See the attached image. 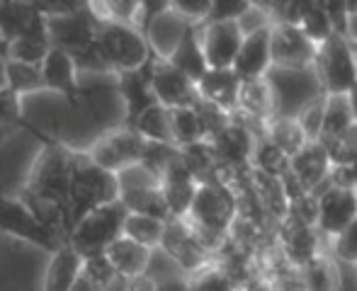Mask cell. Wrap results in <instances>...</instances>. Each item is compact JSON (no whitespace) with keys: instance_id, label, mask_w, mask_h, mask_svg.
<instances>
[{"instance_id":"obj_1","label":"cell","mask_w":357,"mask_h":291,"mask_svg":"<svg viewBox=\"0 0 357 291\" xmlns=\"http://www.w3.org/2000/svg\"><path fill=\"white\" fill-rule=\"evenodd\" d=\"M73 153L63 143H49L39 150L29 168L20 199L42 219L44 226L61 235H68V187H71Z\"/></svg>"},{"instance_id":"obj_2","label":"cell","mask_w":357,"mask_h":291,"mask_svg":"<svg viewBox=\"0 0 357 291\" xmlns=\"http://www.w3.org/2000/svg\"><path fill=\"white\" fill-rule=\"evenodd\" d=\"M192 230L197 233L199 243L214 258L216 250L224 245L226 233L236 221V194L221 180H207L197 184L192 207L185 217Z\"/></svg>"},{"instance_id":"obj_3","label":"cell","mask_w":357,"mask_h":291,"mask_svg":"<svg viewBox=\"0 0 357 291\" xmlns=\"http://www.w3.org/2000/svg\"><path fill=\"white\" fill-rule=\"evenodd\" d=\"M119 184L117 175L98 168L88 153H73V170H71V187H68V230L75 221L102 204L117 202Z\"/></svg>"},{"instance_id":"obj_4","label":"cell","mask_w":357,"mask_h":291,"mask_svg":"<svg viewBox=\"0 0 357 291\" xmlns=\"http://www.w3.org/2000/svg\"><path fill=\"white\" fill-rule=\"evenodd\" d=\"M98 52L112 75L132 73L144 68L153 58L144 32L134 24L100 22L98 27Z\"/></svg>"},{"instance_id":"obj_5","label":"cell","mask_w":357,"mask_h":291,"mask_svg":"<svg viewBox=\"0 0 357 291\" xmlns=\"http://www.w3.org/2000/svg\"><path fill=\"white\" fill-rule=\"evenodd\" d=\"M124 219H127V209L122 207L119 199L102 204V207L85 214L80 221H75L73 228L66 235V243L83 260L102 258L105 250L122 235Z\"/></svg>"},{"instance_id":"obj_6","label":"cell","mask_w":357,"mask_h":291,"mask_svg":"<svg viewBox=\"0 0 357 291\" xmlns=\"http://www.w3.org/2000/svg\"><path fill=\"white\" fill-rule=\"evenodd\" d=\"M314 75L324 95H348L357 83V61L343 34H331L316 49Z\"/></svg>"},{"instance_id":"obj_7","label":"cell","mask_w":357,"mask_h":291,"mask_svg":"<svg viewBox=\"0 0 357 291\" xmlns=\"http://www.w3.org/2000/svg\"><path fill=\"white\" fill-rule=\"evenodd\" d=\"M98 27L100 22L93 17L88 3H75L66 13L47 17V32L52 49L66 52L73 61L95 49Z\"/></svg>"},{"instance_id":"obj_8","label":"cell","mask_w":357,"mask_h":291,"mask_svg":"<svg viewBox=\"0 0 357 291\" xmlns=\"http://www.w3.org/2000/svg\"><path fill=\"white\" fill-rule=\"evenodd\" d=\"M0 233H10L15 238L32 243L42 250H54L63 243L61 235L54 233L49 226L42 223V219L20 199V194H3L0 197Z\"/></svg>"},{"instance_id":"obj_9","label":"cell","mask_w":357,"mask_h":291,"mask_svg":"<svg viewBox=\"0 0 357 291\" xmlns=\"http://www.w3.org/2000/svg\"><path fill=\"white\" fill-rule=\"evenodd\" d=\"M146 141L134 132L132 127L122 124L109 132H105L88 150V158L93 160L98 168L107 170L112 175H119L122 170L134 168L142 163Z\"/></svg>"},{"instance_id":"obj_10","label":"cell","mask_w":357,"mask_h":291,"mask_svg":"<svg viewBox=\"0 0 357 291\" xmlns=\"http://www.w3.org/2000/svg\"><path fill=\"white\" fill-rule=\"evenodd\" d=\"M316 49L319 47L311 44L296 24H270V58H273V68H280V71H311L316 61Z\"/></svg>"},{"instance_id":"obj_11","label":"cell","mask_w":357,"mask_h":291,"mask_svg":"<svg viewBox=\"0 0 357 291\" xmlns=\"http://www.w3.org/2000/svg\"><path fill=\"white\" fill-rule=\"evenodd\" d=\"M160 250L178 265L180 272L188 274L197 272L199 267H204L207 262H212L209 250L199 243L197 233L192 230V226L185 219H168L163 228V238H160Z\"/></svg>"},{"instance_id":"obj_12","label":"cell","mask_w":357,"mask_h":291,"mask_svg":"<svg viewBox=\"0 0 357 291\" xmlns=\"http://www.w3.org/2000/svg\"><path fill=\"white\" fill-rule=\"evenodd\" d=\"M263 136V132L250 124H245L241 117L231 114L229 124L216 134L214 139H209L219 168L224 170H243L250 168V155H253L255 139Z\"/></svg>"},{"instance_id":"obj_13","label":"cell","mask_w":357,"mask_h":291,"mask_svg":"<svg viewBox=\"0 0 357 291\" xmlns=\"http://www.w3.org/2000/svg\"><path fill=\"white\" fill-rule=\"evenodd\" d=\"M243 29L238 22H204L197 27L199 49L207 68L224 71L231 68L236 61L241 44H243Z\"/></svg>"},{"instance_id":"obj_14","label":"cell","mask_w":357,"mask_h":291,"mask_svg":"<svg viewBox=\"0 0 357 291\" xmlns=\"http://www.w3.org/2000/svg\"><path fill=\"white\" fill-rule=\"evenodd\" d=\"M319 199V217H316V230L324 240H333L357 219V189L328 187Z\"/></svg>"},{"instance_id":"obj_15","label":"cell","mask_w":357,"mask_h":291,"mask_svg":"<svg viewBox=\"0 0 357 291\" xmlns=\"http://www.w3.org/2000/svg\"><path fill=\"white\" fill-rule=\"evenodd\" d=\"M151 93L155 102L165 109L192 107L197 102V88L192 80L160 58L151 61Z\"/></svg>"},{"instance_id":"obj_16","label":"cell","mask_w":357,"mask_h":291,"mask_svg":"<svg viewBox=\"0 0 357 291\" xmlns=\"http://www.w3.org/2000/svg\"><path fill=\"white\" fill-rule=\"evenodd\" d=\"M326 240L319 235L316 228L309 226L294 223V221L284 219L282 223L275 226V248L282 255L289 265H294L296 269L304 267L309 260H314L316 255L326 253Z\"/></svg>"},{"instance_id":"obj_17","label":"cell","mask_w":357,"mask_h":291,"mask_svg":"<svg viewBox=\"0 0 357 291\" xmlns=\"http://www.w3.org/2000/svg\"><path fill=\"white\" fill-rule=\"evenodd\" d=\"M231 71L236 73V78L241 83L268 78V73L273 71V58H270V24L245 34Z\"/></svg>"},{"instance_id":"obj_18","label":"cell","mask_w":357,"mask_h":291,"mask_svg":"<svg viewBox=\"0 0 357 291\" xmlns=\"http://www.w3.org/2000/svg\"><path fill=\"white\" fill-rule=\"evenodd\" d=\"M234 114L243 119L245 124H250V127L265 132V124L278 117V104H275V93L270 80L260 78L241 83L238 107H236Z\"/></svg>"},{"instance_id":"obj_19","label":"cell","mask_w":357,"mask_h":291,"mask_svg":"<svg viewBox=\"0 0 357 291\" xmlns=\"http://www.w3.org/2000/svg\"><path fill=\"white\" fill-rule=\"evenodd\" d=\"M47 34V17L37 3H0V42Z\"/></svg>"},{"instance_id":"obj_20","label":"cell","mask_w":357,"mask_h":291,"mask_svg":"<svg viewBox=\"0 0 357 291\" xmlns=\"http://www.w3.org/2000/svg\"><path fill=\"white\" fill-rule=\"evenodd\" d=\"M197 180L190 175V170L185 168L183 158H178L158 180L160 194L165 199L170 219H185L192 207L195 192H197Z\"/></svg>"},{"instance_id":"obj_21","label":"cell","mask_w":357,"mask_h":291,"mask_svg":"<svg viewBox=\"0 0 357 291\" xmlns=\"http://www.w3.org/2000/svg\"><path fill=\"white\" fill-rule=\"evenodd\" d=\"M195 88H197V100L221 109L224 114H234L238 107L241 80L231 68H224V71L207 68L202 78L195 83Z\"/></svg>"},{"instance_id":"obj_22","label":"cell","mask_w":357,"mask_h":291,"mask_svg":"<svg viewBox=\"0 0 357 291\" xmlns=\"http://www.w3.org/2000/svg\"><path fill=\"white\" fill-rule=\"evenodd\" d=\"M289 173L304 184L306 192H316L328 180L331 158L319 141H309L296 155L289 158Z\"/></svg>"},{"instance_id":"obj_23","label":"cell","mask_w":357,"mask_h":291,"mask_svg":"<svg viewBox=\"0 0 357 291\" xmlns=\"http://www.w3.org/2000/svg\"><path fill=\"white\" fill-rule=\"evenodd\" d=\"M151 61H153V58H151ZM151 61L146 63L144 68H139V71L114 75V80H117V93L124 102V117H127L124 124L134 122L146 107L155 104L153 93H151Z\"/></svg>"},{"instance_id":"obj_24","label":"cell","mask_w":357,"mask_h":291,"mask_svg":"<svg viewBox=\"0 0 357 291\" xmlns=\"http://www.w3.org/2000/svg\"><path fill=\"white\" fill-rule=\"evenodd\" d=\"M248 187H250V192H253L255 202H258L260 212L265 214V219L275 226L282 223L287 217V207H289L282 180L270 178V175H263V173H258V170L248 168Z\"/></svg>"},{"instance_id":"obj_25","label":"cell","mask_w":357,"mask_h":291,"mask_svg":"<svg viewBox=\"0 0 357 291\" xmlns=\"http://www.w3.org/2000/svg\"><path fill=\"white\" fill-rule=\"evenodd\" d=\"M105 260H107V265L119 277L134 279V277H142V274H149L153 250H149V248H144V245L119 235V238L105 250Z\"/></svg>"},{"instance_id":"obj_26","label":"cell","mask_w":357,"mask_h":291,"mask_svg":"<svg viewBox=\"0 0 357 291\" xmlns=\"http://www.w3.org/2000/svg\"><path fill=\"white\" fill-rule=\"evenodd\" d=\"M83 262L85 260L63 240L49 258L44 272V291H73L75 282L83 274Z\"/></svg>"},{"instance_id":"obj_27","label":"cell","mask_w":357,"mask_h":291,"mask_svg":"<svg viewBox=\"0 0 357 291\" xmlns=\"http://www.w3.org/2000/svg\"><path fill=\"white\" fill-rule=\"evenodd\" d=\"M42 71V80H44V90H54L59 95H66V97H75L80 88V75L78 68H75L73 58L68 56L66 52H59V49H52L47 54V58L39 66Z\"/></svg>"},{"instance_id":"obj_28","label":"cell","mask_w":357,"mask_h":291,"mask_svg":"<svg viewBox=\"0 0 357 291\" xmlns=\"http://www.w3.org/2000/svg\"><path fill=\"white\" fill-rule=\"evenodd\" d=\"M119 202L127 209L129 214H142V217H153L158 221H168V207H165V199L160 194L158 182L155 184H144V187L124 189L119 192Z\"/></svg>"},{"instance_id":"obj_29","label":"cell","mask_w":357,"mask_h":291,"mask_svg":"<svg viewBox=\"0 0 357 291\" xmlns=\"http://www.w3.org/2000/svg\"><path fill=\"white\" fill-rule=\"evenodd\" d=\"M304 291H340V269L338 262L328 253L316 255L314 260L299 269Z\"/></svg>"},{"instance_id":"obj_30","label":"cell","mask_w":357,"mask_h":291,"mask_svg":"<svg viewBox=\"0 0 357 291\" xmlns=\"http://www.w3.org/2000/svg\"><path fill=\"white\" fill-rule=\"evenodd\" d=\"M350 129H355V119L350 112L348 97L345 95H326L319 141H333V139L345 136Z\"/></svg>"},{"instance_id":"obj_31","label":"cell","mask_w":357,"mask_h":291,"mask_svg":"<svg viewBox=\"0 0 357 291\" xmlns=\"http://www.w3.org/2000/svg\"><path fill=\"white\" fill-rule=\"evenodd\" d=\"M127 127H132L146 143H173V134H170V109L160 107L158 102L146 107L134 122H129Z\"/></svg>"},{"instance_id":"obj_32","label":"cell","mask_w":357,"mask_h":291,"mask_svg":"<svg viewBox=\"0 0 357 291\" xmlns=\"http://www.w3.org/2000/svg\"><path fill=\"white\" fill-rule=\"evenodd\" d=\"M170 66H175L180 73L188 75L192 83H197L199 78L207 71V63H204L202 49H199V39H197V27H190L185 32L183 42L178 44V49L173 52V56L168 58Z\"/></svg>"},{"instance_id":"obj_33","label":"cell","mask_w":357,"mask_h":291,"mask_svg":"<svg viewBox=\"0 0 357 291\" xmlns=\"http://www.w3.org/2000/svg\"><path fill=\"white\" fill-rule=\"evenodd\" d=\"M294 24L304 32V37L311 44H324L326 39L333 32V24H331L328 15L324 10V3H296L294 13Z\"/></svg>"},{"instance_id":"obj_34","label":"cell","mask_w":357,"mask_h":291,"mask_svg":"<svg viewBox=\"0 0 357 291\" xmlns=\"http://www.w3.org/2000/svg\"><path fill=\"white\" fill-rule=\"evenodd\" d=\"M263 136L268 139L273 146H278L287 158L296 155L306 143H309V139L304 136V132L299 129V124H296L294 117H275V119H270V122L265 124Z\"/></svg>"},{"instance_id":"obj_35","label":"cell","mask_w":357,"mask_h":291,"mask_svg":"<svg viewBox=\"0 0 357 291\" xmlns=\"http://www.w3.org/2000/svg\"><path fill=\"white\" fill-rule=\"evenodd\" d=\"M170 134H173V143L178 146V148L207 141L202 119H199L195 104L192 107H183V109H170Z\"/></svg>"},{"instance_id":"obj_36","label":"cell","mask_w":357,"mask_h":291,"mask_svg":"<svg viewBox=\"0 0 357 291\" xmlns=\"http://www.w3.org/2000/svg\"><path fill=\"white\" fill-rule=\"evenodd\" d=\"M5 90L17 95L20 100L27 97V95L42 93L44 80L39 66H29V63H17L5 58Z\"/></svg>"},{"instance_id":"obj_37","label":"cell","mask_w":357,"mask_h":291,"mask_svg":"<svg viewBox=\"0 0 357 291\" xmlns=\"http://www.w3.org/2000/svg\"><path fill=\"white\" fill-rule=\"evenodd\" d=\"M49 52H52V44H49V32H47V34H34V37L15 39V42L5 44L3 56L8 58V61L42 66V61L47 58Z\"/></svg>"},{"instance_id":"obj_38","label":"cell","mask_w":357,"mask_h":291,"mask_svg":"<svg viewBox=\"0 0 357 291\" xmlns=\"http://www.w3.org/2000/svg\"><path fill=\"white\" fill-rule=\"evenodd\" d=\"M163 228H165V221L127 212V219H124V226H122V235L134 240V243L144 245V248L155 250L160 245V238H163Z\"/></svg>"},{"instance_id":"obj_39","label":"cell","mask_w":357,"mask_h":291,"mask_svg":"<svg viewBox=\"0 0 357 291\" xmlns=\"http://www.w3.org/2000/svg\"><path fill=\"white\" fill-rule=\"evenodd\" d=\"M250 168L263 175H270V178H282L289 170V158L265 136H258L253 146V155H250Z\"/></svg>"},{"instance_id":"obj_40","label":"cell","mask_w":357,"mask_h":291,"mask_svg":"<svg viewBox=\"0 0 357 291\" xmlns=\"http://www.w3.org/2000/svg\"><path fill=\"white\" fill-rule=\"evenodd\" d=\"M185 282H188V291H238V287L214 260L199 267L197 272L188 274Z\"/></svg>"},{"instance_id":"obj_41","label":"cell","mask_w":357,"mask_h":291,"mask_svg":"<svg viewBox=\"0 0 357 291\" xmlns=\"http://www.w3.org/2000/svg\"><path fill=\"white\" fill-rule=\"evenodd\" d=\"M324 104H326V95H316L314 100H309V102L294 114L296 124H299V129L304 132V136L309 139V141H319L321 119H324Z\"/></svg>"},{"instance_id":"obj_42","label":"cell","mask_w":357,"mask_h":291,"mask_svg":"<svg viewBox=\"0 0 357 291\" xmlns=\"http://www.w3.org/2000/svg\"><path fill=\"white\" fill-rule=\"evenodd\" d=\"M328 255L335 262H345V265H350V267H355L357 265V219L343 230V233L331 240Z\"/></svg>"},{"instance_id":"obj_43","label":"cell","mask_w":357,"mask_h":291,"mask_svg":"<svg viewBox=\"0 0 357 291\" xmlns=\"http://www.w3.org/2000/svg\"><path fill=\"white\" fill-rule=\"evenodd\" d=\"M22 119V100L10 90H0V136H8Z\"/></svg>"},{"instance_id":"obj_44","label":"cell","mask_w":357,"mask_h":291,"mask_svg":"<svg viewBox=\"0 0 357 291\" xmlns=\"http://www.w3.org/2000/svg\"><path fill=\"white\" fill-rule=\"evenodd\" d=\"M316 217H319V199H316L314 194H304V197L289 202L284 219L294 221V223H301V226H309V228H316Z\"/></svg>"},{"instance_id":"obj_45","label":"cell","mask_w":357,"mask_h":291,"mask_svg":"<svg viewBox=\"0 0 357 291\" xmlns=\"http://www.w3.org/2000/svg\"><path fill=\"white\" fill-rule=\"evenodd\" d=\"M209 8H212V3H209V0H185V3H170V10H173V13L178 15L183 22L192 24V27H199V24L207 22Z\"/></svg>"},{"instance_id":"obj_46","label":"cell","mask_w":357,"mask_h":291,"mask_svg":"<svg viewBox=\"0 0 357 291\" xmlns=\"http://www.w3.org/2000/svg\"><path fill=\"white\" fill-rule=\"evenodd\" d=\"M250 3H241V0H216L209 8V17L207 22H238L245 15Z\"/></svg>"},{"instance_id":"obj_47","label":"cell","mask_w":357,"mask_h":291,"mask_svg":"<svg viewBox=\"0 0 357 291\" xmlns=\"http://www.w3.org/2000/svg\"><path fill=\"white\" fill-rule=\"evenodd\" d=\"M127 291H155V279L151 274H142L127 282Z\"/></svg>"},{"instance_id":"obj_48","label":"cell","mask_w":357,"mask_h":291,"mask_svg":"<svg viewBox=\"0 0 357 291\" xmlns=\"http://www.w3.org/2000/svg\"><path fill=\"white\" fill-rule=\"evenodd\" d=\"M73 291H100L98 287H95L93 282H90L88 277H85V274H80V279L78 282H75V287H73Z\"/></svg>"},{"instance_id":"obj_49","label":"cell","mask_w":357,"mask_h":291,"mask_svg":"<svg viewBox=\"0 0 357 291\" xmlns=\"http://www.w3.org/2000/svg\"><path fill=\"white\" fill-rule=\"evenodd\" d=\"M345 97H348V104H350V112H353V119H355V127H357V83H355V88L350 90L348 95H345Z\"/></svg>"},{"instance_id":"obj_50","label":"cell","mask_w":357,"mask_h":291,"mask_svg":"<svg viewBox=\"0 0 357 291\" xmlns=\"http://www.w3.org/2000/svg\"><path fill=\"white\" fill-rule=\"evenodd\" d=\"M5 88V56L0 54V90Z\"/></svg>"},{"instance_id":"obj_51","label":"cell","mask_w":357,"mask_h":291,"mask_svg":"<svg viewBox=\"0 0 357 291\" xmlns=\"http://www.w3.org/2000/svg\"><path fill=\"white\" fill-rule=\"evenodd\" d=\"M348 42H350V52H353V56H355V61H357V34H350Z\"/></svg>"},{"instance_id":"obj_52","label":"cell","mask_w":357,"mask_h":291,"mask_svg":"<svg viewBox=\"0 0 357 291\" xmlns=\"http://www.w3.org/2000/svg\"><path fill=\"white\" fill-rule=\"evenodd\" d=\"M3 139H5V136H0V141H3Z\"/></svg>"},{"instance_id":"obj_53","label":"cell","mask_w":357,"mask_h":291,"mask_svg":"<svg viewBox=\"0 0 357 291\" xmlns=\"http://www.w3.org/2000/svg\"><path fill=\"white\" fill-rule=\"evenodd\" d=\"M355 272H357V265H355Z\"/></svg>"},{"instance_id":"obj_54","label":"cell","mask_w":357,"mask_h":291,"mask_svg":"<svg viewBox=\"0 0 357 291\" xmlns=\"http://www.w3.org/2000/svg\"><path fill=\"white\" fill-rule=\"evenodd\" d=\"M0 47H3V42H0Z\"/></svg>"}]
</instances>
